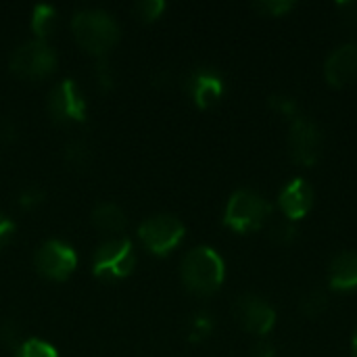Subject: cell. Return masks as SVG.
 <instances>
[{"label":"cell","instance_id":"cell-6","mask_svg":"<svg viewBox=\"0 0 357 357\" xmlns=\"http://www.w3.org/2000/svg\"><path fill=\"white\" fill-rule=\"evenodd\" d=\"M184 234H186L184 224L169 213H157L144 220L138 228V236L142 245L155 255H165L172 249H176L182 243Z\"/></svg>","mask_w":357,"mask_h":357},{"label":"cell","instance_id":"cell-19","mask_svg":"<svg viewBox=\"0 0 357 357\" xmlns=\"http://www.w3.org/2000/svg\"><path fill=\"white\" fill-rule=\"evenodd\" d=\"M213 326H215V322H213V316L209 312H197L190 320L188 339L190 341H203L213 333Z\"/></svg>","mask_w":357,"mask_h":357},{"label":"cell","instance_id":"cell-9","mask_svg":"<svg viewBox=\"0 0 357 357\" xmlns=\"http://www.w3.org/2000/svg\"><path fill=\"white\" fill-rule=\"evenodd\" d=\"M48 113L54 121H86V100L75 79L67 77L59 82L48 94Z\"/></svg>","mask_w":357,"mask_h":357},{"label":"cell","instance_id":"cell-13","mask_svg":"<svg viewBox=\"0 0 357 357\" xmlns=\"http://www.w3.org/2000/svg\"><path fill=\"white\" fill-rule=\"evenodd\" d=\"M278 205L280 211L284 213L287 220L297 222L305 218L314 205V188L305 178H293L287 182V186L278 195Z\"/></svg>","mask_w":357,"mask_h":357},{"label":"cell","instance_id":"cell-32","mask_svg":"<svg viewBox=\"0 0 357 357\" xmlns=\"http://www.w3.org/2000/svg\"><path fill=\"white\" fill-rule=\"evenodd\" d=\"M351 349H354V357H357V328L356 335H354V341H351Z\"/></svg>","mask_w":357,"mask_h":357},{"label":"cell","instance_id":"cell-26","mask_svg":"<svg viewBox=\"0 0 357 357\" xmlns=\"http://www.w3.org/2000/svg\"><path fill=\"white\" fill-rule=\"evenodd\" d=\"M46 199V192L40 188V186H36V184H31V186H27V188H23L21 192H19V207H23V209H36L42 201Z\"/></svg>","mask_w":357,"mask_h":357},{"label":"cell","instance_id":"cell-10","mask_svg":"<svg viewBox=\"0 0 357 357\" xmlns=\"http://www.w3.org/2000/svg\"><path fill=\"white\" fill-rule=\"evenodd\" d=\"M234 314H236L238 322L243 324V328L257 335V337H266L276 324L274 307L266 299H261L257 295H251V293L241 295L236 299Z\"/></svg>","mask_w":357,"mask_h":357},{"label":"cell","instance_id":"cell-12","mask_svg":"<svg viewBox=\"0 0 357 357\" xmlns=\"http://www.w3.org/2000/svg\"><path fill=\"white\" fill-rule=\"evenodd\" d=\"M324 77L331 86L341 88L357 77V44L347 42L337 46L324 61Z\"/></svg>","mask_w":357,"mask_h":357},{"label":"cell","instance_id":"cell-1","mask_svg":"<svg viewBox=\"0 0 357 357\" xmlns=\"http://www.w3.org/2000/svg\"><path fill=\"white\" fill-rule=\"evenodd\" d=\"M184 287L195 295H213L226 276V264L222 255L211 247L190 249L180 266Z\"/></svg>","mask_w":357,"mask_h":357},{"label":"cell","instance_id":"cell-2","mask_svg":"<svg viewBox=\"0 0 357 357\" xmlns=\"http://www.w3.org/2000/svg\"><path fill=\"white\" fill-rule=\"evenodd\" d=\"M71 27H73L77 42L86 50L96 54L98 59L107 56V52L111 50V46L119 38L117 21L113 19L111 13H107L102 8H79V10H75L73 19H71Z\"/></svg>","mask_w":357,"mask_h":357},{"label":"cell","instance_id":"cell-11","mask_svg":"<svg viewBox=\"0 0 357 357\" xmlns=\"http://www.w3.org/2000/svg\"><path fill=\"white\" fill-rule=\"evenodd\" d=\"M184 84L199 109L213 107L224 96V90H226L224 77L211 67H197L195 71L188 73Z\"/></svg>","mask_w":357,"mask_h":357},{"label":"cell","instance_id":"cell-31","mask_svg":"<svg viewBox=\"0 0 357 357\" xmlns=\"http://www.w3.org/2000/svg\"><path fill=\"white\" fill-rule=\"evenodd\" d=\"M251 357H276V347L268 341H259L253 345Z\"/></svg>","mask_w":357,"mask_h":357},{"label":"cell","instance_id":"cell-23","mask_svg":"<svg viewBox=\"0 0 357 357\" xmlns=\"http://www.w3.org/2000/svg\"><path fill=\"white\" fill-rule=\"evenodd\" d=\"M255 10L268 15V17H282L284 13H289L291 8H295L293 0H261L253 4Z\"/></svg>","mask_w":357,"mask_h":357},{"label":"cell","instance_id":"cell-14","mask_svg":"<svg viewBox=\"0 0 357 357\" xmlns=\"http://www.w3.org/2000/svg\"><path fill=\"white\" fill-rule=\"evenodd\" d=\"M328 284L333 291L349 293L357 289V253L341 251L333 257L328 268Z\"/></svg>","mask_w":357,"mask_h":357},{"label":"cell","instance_id":"cell-3","mask_svg":"<svg viewBox=\"0 0 357 357\" xmlns=\"http://www.w3.org/2000/svg\"><path fill=\"white\" fill-rule=\"evenodd\" d=\"M272 215V203L251 188L236 190L224 211V224L241 234L259 230Z\"/></svg>","mask_w":357,"mask_h":357},{"label":"cell","instance_id":"cell-15","mask_svg":"<svg viewBox=\"0 0 357 357\" xmlns=\"http://www.w3.org/2000/svg\"><path fill=\"white\" fill-rule=\"evenodd\" d=\"M92 224L107 234H119L126 230L128 226V218L123 213V209L115 203H98L92 209Z\"/></svg>","mask_w":357,"mask_h":357},{"label":"cell","instance_id":"cell-29","mask_svg":"<svg viewBox=\"0 0 357 357\" xmlns=\"http://www.w3.org/2000/svg\"><path fill=\"white\" fill-rule=\"evenodd\" d=\"M15 230H17V224H15L8 215H4V213L0 211V249L13 238Z\"/></svg>","mask_w":357,"mask_h":357},{"label":"cell","instance_id":"cell-24","mask_svg":"<svg viewBox=\"0 0 357 357\" xmlns=\"http://www.w3.org/2000/svg\"><path fill=\"white\" fill-rule=\"evenodd\" d=\"M270 107H272L274 111H278L280 115L289 117L291 121H293L295 117H299V107H297V100H295L293 96L276 94V96L270 98Z\"/></svg>","mask_w":357,"mask_h":357},{"label":"cell","instance_id":"cell-8","mask_svg":"<svg viewBox=\"0 0 357 357\" xmlns=\"http://www.w3.org/2000/svg\"><path fill=\"white\" fill-rule=\"evenodd\" d=\"M38 272L50 280H65L77 266V253L63 241H46L33 257Z\"/></svg>","mask_w":357,"mask_h":357},{"label":"cell","instance_id":"cell-30","mask_svg":"<svg viewBox=\"0 0 357 357\" xmlns=\"http://www.w3.org/2000/svg\"><path fill=\"white\" fill-rule=\"evenodd\" d=\"M337 6L343 13V21L347 25H357V2H339Z\"/></svg>","mask_w":357,"mask_h":357},{"label":"cell","instance_id":"cell-5","mask_svg":"<svg viewBox=\"0 0 357 357\" xmlns=\"http://www.w3.org/2000/svg\"><path fill=\"white\" fill-rule=\"evenodd\" d=\"M8 67L13 73H17L21 77L38 79V77H44L54 71L56 52L46 40L33 38V40L23 42L21 46H17L10 52Z\"/></svg>","mask_w":357,"mask_h":357},{"label":"cell","instance_id":"cell-27","mask_svg":"<svg viewBox=\"0 0 357 357\" xmlns=\"http://www.w3.org/2000/svg\"><path fill=\"white\" fill-rule=\"evenodd\" d=\"M134 10L140 15V19L153 21V19H157L165 10V2L163 0H140V2H136Z\"/></svg>","mask_w":357,"mask_h":357},{"label":"cell","instance_id":"cell-22","mask_svg":"<svg viewBox=\"0 0 357 357\" xmlns=\"http://www.w3.org/2000/svg\"><path fill=\"white\" fill-rule=\"evenodd\" d=\"M270 236H272V241H274L276 245L287 247V245H291V243L295 241V236H297V226H295V222H291V220L284 218V220H280V222H276V224L272 226Z\"/></svg>","mask_w":357,"mask_h":357},{"label":"cell","instance_id":"cell-17","mask_svg":"<svg viewBox=\"0 0 357 357\" xmlns=\"http://www.w3.org/2000/svg\"><path fill=\"white\" fill-rule=\"evenodd\" d=\"M65 161L77 169H86L90 163H92V149L88 142L84 140H71L67 146H65Z\"/></svg>","mask_w":357,"mask_h":357},{"label":"cell","instance_id":"cell-4","mask_svg":"<svg viewBox=\"0 0 357 357\" xmlns=\"http://www.w3.org/2000/svg\"><path fill=\"white\" fill-rule=\"evenodd\" d=\"M134 266H136V253L130 238L123 236L107 238L94 251L92 272L98 278H107V280L123 278L134 270Z\"/></svg>","mask_w":357,"mask_h":357},{"label":"cell","instance_id":"cell-21","mask_svg":"<svg viewBox=\"0 0 357 357\" xmlns=\"http://www.w3.org/2000/svg\"><path fill=\"white\" fill-rule=\"evenodd\" d=\"M94 79H96V86L102 90V92H109L115 88V73H113V67L109 63L107 56H100L96 59V65H94Z\"/></svg>","mask_w":357,"mask_h":357},{"label":"cell","instance_id":"cell-7","mask_svg":"<svg viewBox=\"0 0 357 357\" xmlns=\"http://www.w3.org/2000/svg\"><path fill=\"white\" fill-rule=\"evenodd\" d=\"M322 146H324V136L312 119L299 115L291 121L289 153L297 165H303V167L316 165L322 155Z\"/></svg>","mask_w":357,"mask_h":357},{"label":"cell","instance_id":"cell-25","mask_svg":"<svg viewBox=\"0 0 357 357\" xmlns=\"http://www.w3.org/2000/svg\"><path fill=\"white\" fill-rule=\"evenodd\" d=\"M21 343H23V341H21V335H19L17 324L10 322V320L0 322V345H4L6 349L17 351V349L21 347Z\"/></svg>","mask_w":357,"mask_h":357},{"label":"cell","instance_id":"cell-18","mask_svg":"<svg viewBox=\"0 0 357 357\" xmlns=\"http://www.w3.org/2000/svg\"><path fill=\"white\" fill-rule=\"evenodd\" d=\"M301 314L305 318H318L326 312L328 307V295L322 289H312L303 299H301Z\"/></svg>","mask_w":357,"mask_h":357},{"label":"cell","instance_id":"cell-20","mask_svg":"<svg viewBox=\"0 0 357 357\" xmlns=\"http://www.w3.org/2000/svg\"><path fill=\"white\" fill-rule=\"evenodd\" d=\"M13 357H59L56 349L40 339H27L21 343V347L15 351Z\"/></svg>","mask_w":357,"mask_h":357},{"label":"cell","instance_id":"cell-28","mask_svg":"<svg viewBox=\"0 0 357 357\" xmlns=\"http://www.w3.org/2000/svg\"><path fill=\"white\" fill-rule=\"evenodd\" d=\"M17 140V123L10 117H0V144H10Z\"/></svg>","mask_w":357,"mask_h":357},{"label":"cell","instance_id":"cell-16","mask_svg":"<svg viewBox=\"0 0 357 357\" xmlns=\"http://www.w3.org/2000/svg\"><path fill=\"white\" fill-rule=\"evenodd\" d=\"M59 23V13L52 4H46V2H40L33 6V13H31V29L36 31V36L40 40H44L48 33L54 31Z\"/></svg>","mask_w":357,"mask_h":357}]
</instances>
